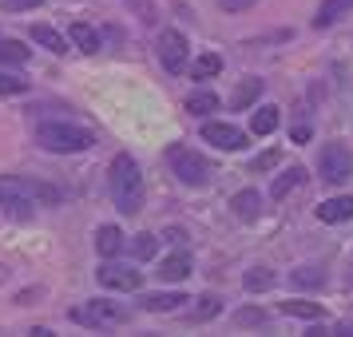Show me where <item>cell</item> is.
I'll return each instance as SVG.
<instances>
[{"mask_svg": "<svg viewBox=\"0 0 353 337\" xmlns=\"http://www.w3.org/2000/svg\"><path fill=\"white\" fill-rule=\"evenodd\" d=\"M167 163H171V171H175V178L183 187H207L210 175H214L210 159H203L191 147H171V151H167Z\"/></svg>", "mask_w": 353, "mask_h": 337, "instance_id": "obj_4", "label": "cell"}, {"mask_svg": "<svg viewBox=\"0 0 353 337\" xmlns=\"http://www.w3.org/2000/svg\"><path fill=\"white\" fill-rule=\"evenodd\" d=\"M159 60L167 72H187V36L175 32V28H167V32L159 36Z\"/></svg>", "mask_w": 353, "mask_h": 337, "instance_id": "obj_7", "label": "cell"}, {"mask_svg": "<svg viewBox=\"0 0 353 337\" xmlns=\"http://www.w3.org/2000/svg\"><path fill=\"white\" fill-rule=\"evenodd\" d=\"M239 325H266V314H262V309H250V305H246V309H239Z\"/></svg>", "mask_w": 353, "mask_h": 337, "instance_id": "obj_32", "label": "cell"}, {"mask_svg": "<svg viewBox=\"0 0 353 337\" xmlns=\"http://www.w3.org/2000/svg\"><path fill=\"white\" fill-rule=\"evenodd\" d=\"M183 302H187L183 294H147L143 309H147V314H171V309H179Z\"/></svg>", "mask_w": 353, "mask_h": 337, "instance_id": "obj_18", "label": "cell"}, {"mask_svg": "<svg viewBox=\"0 0 353 337\" xmlns=\"http://www.w3.org/2000/svg\"><path fill=\"white\" fill-rule=\"evenodd\" d=\"M302 183H305V171H302V167H286L282 175L274 178L270 194H274V198H286V194L294 191V187H302Z\"/></svg>", "mask_w": 353, "mask_h": 337, "instance_id": "obj_17", "label": "cell"}, {"mask_svg": "<svg viewBox=\"0 0 353 337\" xmlns=\"http://www.w3.org/2000/svg\"><path fill=\"white\" fill-rule=\"evenodd\" d=\"M219 309H223V298H214V294H203V298H199V305H194L187 318H191V321H207V318H214Z\"/></svg>", "mask_w": 353, "mask_h": 337, "instance_id": "obj_26", "label": "cell"}, {"mask_svg": "<svg viewBox=\"0 0 353 337\" xmlns=\"http://www.w3.org/2000/svg\"><path fill=\"white\" fill-rule=\"evenodd\" d=\"M230 207H234V214H239L242 223H250V218H258V210H262V194L250 187V191H239L234 198H230Z\"/></svg>", "mask_w": 353, "mask_h": 337, "instance_id": "obj_13", "label": "cell"}, {"mask_svg": "<svg viewBox=\"0 0 353 337\" xmlns=\"http://www.w3.org/2000/svg\"><path fill=\"white\" fill-rule=\"evenodd\" d=\"M60 191L48 183H36V178H20V175H4L0 178V207L12 210V214H28L32 203H56Z\"/></svg>", "mask_w": 353, "mask_h": 337, "instance_id": "obj_2", "label": "cell"}, {"mask_svg": "<svg viewBox=\"0 0 353 337\" xmlns=\"http://www.w3.org/2000/svg\"><path fill=\"white\" fill-rule=\"evenodd\" d=\"M350 8H353V0H321V8L314 12V24H318V28H330V24L341 20Z\"/></svg>", "mask_w": 353, "mask_h": 337, "instance_id": "obj_15", "label": "cell"}, {"mask_svg": "<svg viewBox=\"0 0 353 337\" xmlns=\"http://www.w3.org/2000/svg\"><path fill=\"white\" fill-rule=\"evenodd\" d=\"M219 112V96L214 92H194V96H187V115H210Z\"/></svg>", "mask_w": 353, "mask_h": 337, "instance_id": "obj_23", "label": "cell"}, {"mask_svg": "<svg viewBox=\"0 0 353 337\" xmlns=\"http://www.w3.org/2000/svg\"><path fill=\"white\" fill-rule=\"evenodd\" d=\"M250 4H258V0H219L223 12H242V8H250Z\"/></svg>", "mask_w": 353, "mask_h": 337, "instance_id": "obj_35", "label": "cell"}, {"mask_svg": "<svg viewBox=\"0 0 353 337\" xmlns=\"http://www.w3.org/2000/svg\"><path fill=\"white\" fill-rule=\"evenodd\" d=\"M72 318L80 321V325H92V329H112V325H123V321H128V314H123V305L99 302V298H96V302L72 309Z\"/></svg>", "mask_w": 353, "mask_h": 337, "instance_id": "obj_6", "label": "cell"}, {"mask_svg": "<svg viewBox=\"0 0 353 337\" xmlns=\"http://www.w3.org/2000/svg\"><path fill=\"white\" fill-rule=\"evenodd\" d=\"M278 278H274L266 266H254V270H246V278H242V286L250 289V294H262V289H270Z\"/></svg>", "mask_w": 353, "mask_h": 337, "instance_id": "obj_25", "label": "cell"}, {"mask_svg": "<svg viewBox=\"0 0 353 337\" xmlns=\"http://www.w3.org/2000/svg\"><path fill=\"white\" fill-rule=\"evenodd\" d=\"M155 250H159V238H155V234H135L131 254L139 258V262H143V258H155Z\"/></svg>", "mask_w": 353, "mask_h": 337, "instance_id": "obj_27", "label": "cell"}, {"mask_svg": "<svg viewBox=\"0 0 353 337\" xmlns=\"http://www.w3.org/2000/svg\"><path fill=\"white\" fill-rule=\"evenodd\" d=\"M282 314L302 318V321H321V318H325V309H321L318 302H282Z\"/></svg>", "mask_w": 353, "mask_h": 337, "instance_id": "obj_21", "label": "cell"}, {"mask_svg": "<svg viewBox=\"0 0 353 337\" xmlns=\"http://www.w3.org/2000/svg\"><path fill=\"white\" fill-rule=\"evenodd\" d=\"M123 8H131V17H139L143 24H155V0H123Z\"/></svg>", "mask_w": 353, "mask_h": 337, "instance_id": "obj_29", "label": "cell"}, {"mask_svg": "<svg viewBox=\"0 0 353 337\" xmlns=\"http://www.w3.org/2000/svg\"><path fill=\"white\" fill-rule=\"evenodd\" d=\"M108 187H112L115 207L123 214H139L143 210V175H139V163L131 155H115L108 167Z\"/></svg>", "mask_w": 353, "mask_h": 337, "instance_id": "obj_1", "label": "cell"}, {"mask_svg": "<svg viewBox=\"0 0 353 337\" xmlns=\"http://www.w3.org/2000/svg\"><path fill=\"white\" fill-rule=\"evenodd\" d=\"M318 218H321V223H350V218H353V198H350V194L325 198V203L318 207Z\"/></svg>", "mask_w": 353, "mask_h": 337, "instance_id": "obj_11", "label": "cell"}, {"mask_svg": "<svg viewBox=\"0 0 353 337\" xmlns=\"http://www.w3.org/2000/svg\"><path fill=\"white\" fill-rule=\"evenodd\" d=\"M0 4H4V12H28V8L44 4V0H0Z\"/></svg>", "mask_w": 353, "mask_h": 337, "instance_id": "obj_33", "label": "cell"}, {"mask_svg": "<svg viewBox=\"0 0 353 337\" xmlns=\"http://www.w3.org/2000/svg\"><path fill=\"white\" fill-rule=\"evenodd\" d=\"M187 238H191V234H187V230H179V226H167V230H163V242H171V246H183Z\"/></svg>", "mask_w": 353, "mask_h": 337, "instance_id": "obj_34", "label": "cell"}, {"mask_svg": "<svg viewBox=\"0 0 353 337\" xmlns=\"http://www.w3.org/2000/svg\"><path fill=\"white\" fill-rule=\"evenodd\" d=\"M223 72V56H214V52H207V56H199L191 64V76L194 80H210V76H219Z\"/></svg>", "mask_w": 353, "mask_h": 337, "instance_id": "obj_22", "label": "cell"}, {"mask_svg": "<svg viewBox=\"0 0 353 337\" xmlns=\"http://www.w3.org/2000/svg\"><path fill=\"white\" fill-rule=\"evenodd\" d=\"M0 64H8V68L28 64V48L20 40H0Z\"/></svg>", "mask_w": 353, "mask_h": 337, "instance_id": "obj_24", "label": "cell"}, {"mask_svg": "<svg viewBox=\"0 0 353 337\" xmlns=\"http://www.w3.org/2000/svg\"><path fill=\"white\" fill-rule=\"evenodd\" d=\"M32 40L40 44V48L56 52V56H64V52H68V40L56 32V28H48V24H32Z\"/></svg>", "mask_w": 353, "mask_h": 337, "instance_id": "obj_16", "label": "cell"}, {"mask_svg": "<svg viewBox=\"0 0 353 337\" xmlns=\"http://www.w3.org/2000/svg\"><path fill=\"white\" fill-rule=\"evenodd\" d=\"M278 163H282V155H278V151H262V155H258V159L250 163V175H262V171H274Z\"/></svg>", "mask_w": 353, "mask_h": 337, "instance_id": "obj_30", "label": "cell"}, {"mask_svg": "<svg viewBox=\"0 0 353 337\" xmlns=\"http://www.w3.org/2000/svg\"><path fill=\"white\" fill-rule=\"evenodd\" d=\"M258 96H262V80H254V76H250V80L239 83V92H234V99H230V108H234V112H246Z\"/></svg>", "mask_w": 353, "mask_h": 337, "instance_id": "obj_19", "label": "cell"}, {"mask_svg": "<svg viewBox=\"0 0 353 337\" xmlns=\"http://www.w3.org/2000/svg\"><path fill=\"white\" fill-rule=\"evenodd\" d=\"M290 282H294V286H321V282H325V274L314 270V266H298V270L290 274Z\"/></svg>", "mask_w": 353, "mask_h": 337, "instance_id": "obj_28", "label": "cell"}, {"mask_svg": "<svg viewBox=\"0 0 353 337\" xmlns=\"http://www.w3.org/2000/svg\"><path fill=\"white\" fill-rule=\"evenodd\" d=\"M203 139L214 143V147H223V151H242V147L250 143L246 131L230 127V123H203Z\"/></svg>", "mask_w": 353, "mask_h": 337, "instance_id": "obj_8", "label": "cell"}, {"mask_svg": "<svg viewBox=\"0 0 353 337\" xmlns=\"http://www.w3.org/2000/svg\"><path fill=\"white\" fill-rule=\"evenodd\" d=\"M36 143L52 151V155H72V151H88L96 147V135L76 123H40L36 127Z\"/></svg>", "mask_w": 353, "mask_h": 337, "instance_id": "obj_3", "label": "cell"}, {"mask_svg": "<svg viewBox=\"0 0 353 337\" xmlns=\"http://www.w3.org/2000/svg\"><path fill=\"white\" fill-rule=\"evenodd\" d=\"M96 250L103 258H115L119 250H123V230H119V226H112V223L99 226V230H96Z\"/></svg>", "mask_w": 353, "mask_h": 337, "instance_id": "obj_12", "label": "cell"}, {"mask_svg": "<svg viewBox=\"0 0 353 337\" xmlns=\"http://www.w3.org/2000/svg\"><path fill=\"white\" fill-rule=\"evenodd\" d=\"M155 274H159L163 282H187V278H191V254H187V250H179V254L163 258Z\"/></svg>", "mask_w": 353, "mask_h": 337, "instance_id": "obj_10", "label": "cell"}, {"mask_svg": "<svg viewBox=\"0 0 353 337\" xmlns=\"http://www.w3.org/2000/svg\"><path fill=\"white\" fill-rule=\"evenodd\" d=\"M139 270H131V266H115V262H108V266H99V286L108 289H139Z\"/></svg>", "mask_w": 353, "mask_h": 337, "instance_id": "obj_9", "label": "cell"}, {"mask_svg": "<svg viewBox=\"0 0 353 337\" xmlns=\"http://www.w3.org/2000/svg\"><path fill=\"white\" fill-rule=\"evenodd\" d=\"M318 175L325 183H345L353 175V155L345 143H325L318 151Z\"/></svg>", "mask_w": 353, "mask_h": 337, "instance_id": "obj_5", "label": "cell"}, {"mask_svg": "<svg viewBox=\"0 0 353 337\" xmlns=\"http://www.w3.org/2000/svg\"><path fill=\"white\" fill-rule=\"evenodd\" d=\"M278 123H282V112L278 108H258L254 119H250V131L254 135H270V131H278Z\"/></svg>", "mask_w": 353, "mask_h": 337, "instance_id": "obj_20", "label": "cell"}, {"mask_svg": "<svg viewBox=\"0 0 353 337\" xmlns=\"http://www.w3.org/2000/svg\"><path fill=\"white\" fill-rule=\"evenodd\" d=\"M68 40H72V44H76L83 56H96V52H99V32L92 28V24H72Z\"/></svg>", "mask_w": 353, "mask_h": 337, "instance_id": "obj_14", "label": "cell"}, {"mask_svg": "<svg viewBox=\"0 0 353 337\" xmlns=\"http://www.w3.org/2000/svg\"><path fill=\"white\" fill-rule=\"evenodd\" d=\"M28 92V80H12V76H0V96H20Z\"/></svg>", "mask_w": 353, "mask_h": 337, "instance_id": "obj_31", "label": "cell"}]
</instances>
